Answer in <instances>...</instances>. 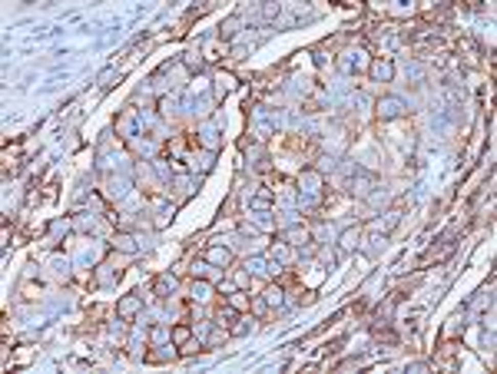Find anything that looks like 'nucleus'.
Returning a JSON list of instances; mask_svg holds the SVG:
<instances>
[{
  "mask_svg": "<svg viewBox=\"0 0 497 374\" xmlns=\"http://www.w3.org/2000/svg\"><path fill=\"white\" fill-rule=\"evenodd\" d=\"M139 312H143V298H139V295H126V298L116 301V315H120L123 321H133Z\"/></svg>",
  "mask_w": 497,
  "mask_h": 374,
  "instance_id": "obj_1",
  "label": "nucleus"
},
{
  "mask_svg": "<svg viewBox=\"0 0 497 374\" xmlns=\"http://www.w3.org/2000/svg\"><path fill=\"white\" fill-rule=\"evenodd\" d=\"M391 76H395V60H391V56H378V60L372 63V80L391 83Z\"/></svg>",
  "mask_w": 497,
  "mask_h": 374,
  "instance_id": "obj_2",
  "label": "nucleus"
},
{
  "mask_svg": "<svg viewBox=\"0 0 497 374\" xmlns=\"http://www.w3.org/2000/svg\"><path fill=\"white\" fill-rule=\"evenodd\" d=\"M401 109H404V103H401V100H395V96H388V100L378 103V116H381V119H395V116H401Z\"/></svg>",
  "mask_w": 497,
  "mask_h": 374,
  "instance_id": "obj_3",
  "label": "nucleus"
},
{
  "mask_svg": "<svg viewBox=\"0 0 497 374\" xmlns=\"http://www.w3.org/2000/svg\"><path fill=\"white\" fill-rule=\"evenodd\" d=\"M206 262L226 268V265H232V252H229V249H219V245H212V249H206Z\"/></svg>",
  "mask_w": 497,
  "mask_h": 374,
  "instance_id": "obj_4",
  "label": "nucleus"
},
{
  "mask_svg": "<svg viewBox=\"0 0 497 374\" xmlns=\"http://www.w3.org/2000/svg\"><path fill=\"white\" fill-rule=\"evenodd\" d=\"M169 338H172V344H186L189 341V324H176L169 331Z\"/></svg>",
  "mask_w": 497,
  "mask_h": 374,
  "instance_id": "obj_5",
  "label": "nucleus"
},
{
  "mask_svg": "<svg viewBox=\"0 0 497 374\" xmlns=\"http://www.w3.org/2000/svg\"><path fill=\"white\" fill-rule=\"evenodd\" d=\"M235 27H239V17H229V20H226V24H222V27H219V37H222V40H229V37H235Z\"/></svg>",
  "mask_w": 497,
  "mask_h": 374,
  "instance_id": "obj_6",
  "label": "nucleus"
},
{
  "mask_svg": "<svg viewBox=\"0 0 497 374\" xmlns=\"http://www.w3.org/2000/svg\"><path fill=\"white\" fill-rule=\"evenodd\" d=\"M249 308H252L255 315H265V301H262V298H252V301H249Z\"/></svg>",
  "mask_w": 497,
  "mask_h": 374,
  "instance_id": "obj_7",
  "label": "nucleus"
},
{
  "mask_svg": "<svg viewBox=\"0 0 497 374\" xmlns=\"http://www.w3.org/2000/svg\"><path fill=\"white\" fill-rule=\"evenodd\" d=\"M355 238H358V232H345V235H341V245H345V249H352Z\"/></svg>",
  "mask_w": 497,
  "mask_h": 374,
  "instance_id": "obj_8",
  "label": "nucleus"
},
{
  "mask_svg": "<svg viewBox=\"0 0 497 374\" xmlns=\"http://www.w3.org/2000/svg\"><path fill=\"white\" fill-rule=\"evenodd\" d=\"M222 341H226V331H219V328H215L212 335H209V344H222Z\"/></svg>",
  "mask_w": 497,
  "mask_h": 374,
  "instance_id": "obj_9",
  "label": "nucleus"
}]
</instances>
